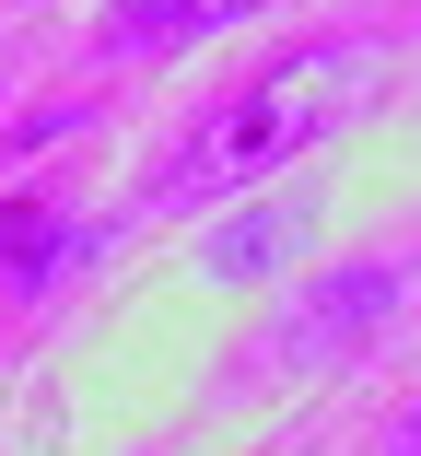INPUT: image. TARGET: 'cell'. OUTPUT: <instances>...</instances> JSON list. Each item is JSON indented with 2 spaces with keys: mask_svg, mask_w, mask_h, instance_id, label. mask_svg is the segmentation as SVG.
Segmentation results:
<instances>
[{
  "mask_svg": "<svg viewBox=\"0 0 421 456\" xmlns=\"http://www.w3.org/2000/svg\"><path fill=\"white\" fill-rule=\"evenodd\" d=\"M398 293H409V269L398 257H363V269H328V281L281 316V362H340V351H363L386 316H398Z\"/></svg>",
  "mask_w": 421,
  "mask_h": 456,
  "instance_id": "cell-2",
  "label": "cell"
},
{
  "mask_svg": "<svg viewBox=\"0 0 421 456\" xmlns=\"http://www.w3.org/2000/svg\"><path fill=\"white\" fill-rule=\"evenodd\" d=\"M375 456H421V398H409V410H386V421H375Z\"/></svg>",
  "mask_w": 421,
  "mask_h": 456,
  "instance_id": "cell-5",
  "label": "cell"
},
{
  "mask_svg": "<svg viewBox=\"0 0 421 456\" xmlns=\"http://www.w3.org/2000/svg\"><path fill=\"white\" fill-rule=\"evenodd\" d=\"M188 36H211V0H117V24H106V47H117V59L188 47Z\"/></svg>",
  "mask_w": 421,
  "mask_h": 456,
  "instance_id": "cell-4",
  "label": "cell"
},
{
  "mask_svg": "<svg viewBox=\"0 0 421 456\" xmlns=\"http://www.w3.org/2000/svg\"><path fill=\"white\" fill-rule=\"evenodd\" d=\"M293 257H304V211H293V200L234 211V223H211V246H199V269H211V281H281Z\"/></svg>",
  "mask_w": 421,
  "mask_h": 456,
  "instance_id": "cell-3",
  "label": "cell"
},
{
  "mask_svg": "<svg viewBox=\"0 0 421 456\" xmlns=\"http://www.w3.org/2000/svg\"><path fill=\"white\" fill-rule=\"evenodd\" d=\"M375 47H352V36H328V47H293L281 70H258V82H234V94L188 129V152H176V175L164 188L176 200H223V188H258V175H281L293 152H316L328 129H352L363 106H375Z\"/></svg>",
  "mask_w": 421,
  "mask_h": 456,
  "instance_id": "cell-1",
  "label": "cell"
}]
</instances>
